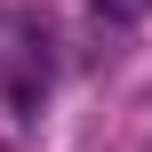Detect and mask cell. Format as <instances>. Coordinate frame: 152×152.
Segmentation results:
<instances>
[{"mask_svg": "<svg viewBox=\"0 0 152 152\" xmlns=\"http://www.w3.org/2000/svg\"><path fill=\"white\" fill-rule=\"evenodd\" d=\"M96 16L104 24H136V16H152V0H96Z\"/></svg>", "mask_w": 152, "mask_h": 152, "instance_id": "cell-1", "label": "cell"}]
</instances>
